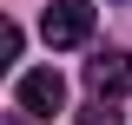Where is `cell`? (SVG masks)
I'll use <instances>...</instances> for the list:
<instances>
[{
    "label": "cell",
    "instance_id": "6da1fadb",
    "mask_svg": "<svg viewBox=\"0 0 132 125\" xmlns=\"http://www.w3.org/2000/svg\"><path fill=\"white\" fill-rule=\"evenodd\" d=\"M13 99H20L27 119H53V112H66V79L53 73V66H33V73H20Z\"/></svg>",
    "mask_w": 132,
    "mask_h": 125
},
{
    "label": "cell",
    "instance_id": "7a4b0ae2",
    "mask_svg": "<svg viewBox=\"0 0 132 125\" xmlns=\"http://www.w3.org/2000/svg\"><path fill=\"white\" fill-rule=\"evenodd\" d=\"M40 33H46V46H86L93 40V0H53Z\"/></svg>",
    "mask_w": 132,
    "mask_h": 125
},
{
    "label": "cell",
    "instance_id": "3957f363",
    "mask_svg": "<svg viewBox=\"0 0 132 125\" xmlns=\"http://www.w3.org/2000/svg\"><path fill=\"white\" fill-rule=\"evenodd\" d=\"M86 86H93V99H126L132 92V53H119V46L93 53L86 59Z\"/></svg>",
    "mask_w": 132,
    "mask_h": 125
},
{
    "label": "cell",
    "instance_id": "277c9868",
    "mask_svg": "<svg viewBox=\"0 0 132 125\" xmlns=\"http://www.w3.org/2000/svg\"><path fill=\"white\" fill-rule=\"evenodd\" d=\"M79 119H86V125H119V112H112V99H93Z\"/></svg>",
    "mask_w": 132,
    "mask_h": 125
},
{
    "label": "cell",
    "instance_id": "5b68a950",
    "mask_svg": "<svg viewBox=\"0 0 132 125\" xmlns=\"http://www.w3.org/2000/svg\"><path fill=\"white\" fill-rule=\"evenodd\" d=\"M7 125H27V112H20V119H7Z\"/></svg>",
    "mask_w": 132,
    "mask_h": 125
}]
</instances>
